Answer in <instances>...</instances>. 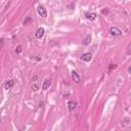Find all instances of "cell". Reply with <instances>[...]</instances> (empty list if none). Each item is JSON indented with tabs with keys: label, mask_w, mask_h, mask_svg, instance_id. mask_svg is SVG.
I'll return each instance as SVG.
<instances>
[{
	"label": "cell",
	"mask_w": 131,
	"mask_h": 131,
	"mask_svg": "<svg viewBox=\"0 0 131 131\" xmlns=\"http://www.w3.org/2000/svg\"><path fill=\"white\" fill-rule=\"evenodd\" d=\"M110 33L113 35V36H121L122 35V31L120 29H118L117 27H112L110 29Z\"/></svg>",
	"instance_id": "6da1fadb"
},
{
	"label": "cell",
	"mask_w": 131,
	"mask_h": 131,
	"mask_svg": "<svg viewBox=\"0 0 131 131\" xmlns=\"http://www.w3.org/2000/svg\"><path fill=\"white\" fill-rule=\"evenodd\" d=\"M37 11H38L39 15H41L42 17H46V16H47L46 9L44 8V6H43V5H39L38 8H37Z\"/></svg>",
	"instance_id": "7a4b0ae2"
},
{
	"label": "cell",
	"mask_w": 131,
	"mask_h": 131,
	"mask_svg": "<svg viewBox=\"0 0 131 131\" xmlns=\"http://www.w3.org/2000/svg\"><path fill=\"white\" fill-rule=\"evenodd\" d=\"M44 33H45V30L44 29H43V28H39L37 31H36V33H35V37L38 38V39H41L43 37V35H44Z\"/></svg>",
	"instance_id": "3957f363"
},
{
	"label": "cell",
	"mask_w": 131,
	"mask_h": 131,
	"mask_svg": "<svg viewBox=\"0 0 131 131\" xmlns=\"http://www.w3.org/2000/svg\"><path fill=\"white\" fill-rule=\"evenodd\" d=\"M85 16H86V19L87 20H89V21H94L95 19H96V14H94V12H86L85 14Z\"/></svg>",
	"instance_id": "277c9868"
},
{
	"label": "cell",
	"mask_w": 131,
	"mask_h": 131,
	"mask_svg": "<svg viewBox=\"0 0 131 131\" xmlns=\"http://www.w3.org/2000/svg\"><path fill=\"white\" fill-rule=\"evenodd\" d=\"M15 85V81L14 80H8L5 82V85H4V88H5V90H9L12 88V86Z\"/></svg>",
	"instance_id": "5b68a950"
},
{
	"label": "cell",
	"mask_w": 131,
	"mask_h": 131,
	"mask_svg": "<svg viewBox=\"0 0 131 131\" xmlns=\"http://www.w3.org/2000/svg\"><path fill=\"white\" fill-rule=\"evenodd\" d=\"M72 79L75 83H79L80 82V77L75 71H72Z\"/></svg>",
	"instance_id": "8992f818"
},
{
	"label": "cell",
	"mask_w": 131,
	"mask_h": 131,
	"mask_svg": "<svg viewBox=\"0 0 131 131\" xmlns=\"http://www.w3.org/2000/svg\"><path fill=\"white\" fill-rule=\"evenodd\" d=\"M81 59L84 62H90L91 60V53H84L81 56Z\"/></svg>",
	"instance_id": "52a82bcc"
},
{
	"label": "cell",
	"mask_w": 131,
	"mask_h": 131,
	"mask_svg": "<svg viewBox=\"0 0 131 131\" xmlns=\"http://www.w3.org/2000/svg\"><path fill=\"white\" fill-rule=\"evenodd\" d=\"M49 86H50V80L48 79H46L44 82H43V85H42V89L43 90H46V89H48L49 88Z\"/></svg>",
	"instance_id": "ba28073f"
},
{
	"label": "cell",
	"mask_w": 131,
	"mask_h": 131,
	"mask_svg": "<svg viewBox=\"0 0 131 131\" xmlns=\"http://www.w3.org/2000/svg\"><path fill=\"white\" fill-rule=\"evenodd\" d=\"M76 106H77V103L75 102H68V108H69V111H73L74 109L76 108Z\"/></svg>",
	"instance_id": "9c48e42d"
},
{
	"label": "cell",
	"mask_w": 131,
	"mask_h": 131,
	"mask_svg": "<svg viewBox=\"0 0 131 131\" xmlns=\"http://www.w3.org/2000/svg\"><path fill=\"white\" fill-rule=\"evenodd\" d=\"M90 41H91V36H90V35H88V36L85 38V40H84V42H83V43H84V45H88L90 43Z\"/></svg>",
	"instance_id": "30bf717a"
},
{
	"label": "cell",
	"mask_w": 131,
	"mask_h": 131,
	"mask_svg": "<svg viewBox=\"0 0 131 131\" xmlns=\"http://www.w3.org/2000/svg\"><path fill=\"white\" fill-rule=\"evenodd\" d=\"M15 52H16V53H21V52H22V46H17L15 48Z\"/></svg>",
	"instance_id": "8fae6325"
},
{
	"label": "cell",
	"mask_w": 131,
	"mask_h": 131,
	"mask_svg": "<svg viewBox=\"0 0 131 131\" xmlns=\"http://www.w3.org/2000/svg\"><path fill=\"white\" fill-rule=\"evenodd\" d=\"M117 68V65H111V67H110V71H112L113 69H116Z\"/></svg>",
	"instance_id": "7c38bea8"
},
{
	"label": "cell",
	"mask_w": 131,
	"mask_h": 131,
	"mask_svg": "<svg viewBox=\"0 0 131 131\" xmlns=\"http://www.w3.org/2000/svg\"><path fill=\"white\" fill-rule=\"evenodd\" d=\"M2 46H3V39H0V49L2 48Z\"/></svg>",
	"instance_id": "4fadbf2b"
},
{
	"label": "cell",
	"mask_w": 131,
	"mask_h": 131,
	"mask_svg": "<svg viewBox=\"0 0 131 131\" xmlns=\"http://www.w3.org/2000/svg\"><path fill=\"white\" fill-rule=\"evenodd\" d=\"M130 45L131 44H128V47H127V54H130Z\"/></svg>",
	"instance_id": "5bb4252c"
},
{
	"label": "cell",
	"mask_w": 131,
	"mask_h": 131,
	"mask_svg": "<svg viewBox=\"0 0 131 131\" xmlns=\"http://www.w3.org/2000/svg\"><path fill=\"white\" fill-rule=\"evenodd\" d=\"M33 89H34L35 91H37V90H38V86H37V85H33Z\"/></svg>",
	"instance_id": "9a60e30c"
}]
</instances>
